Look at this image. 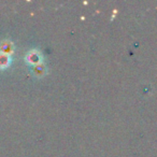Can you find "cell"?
<instances>
[{
    "label": "cell",
    "instance_id": "cell-1",
    "mask_svg": "<svg viewBox=\"0 0 157 157\" xmlns=\"http://www.w3.org/2000/svg\"><path fill=\"white\" fill-rule=\"evenodd\" d=\"M9 63H10V58L8 57V55L1 53L0 54V67H6V66L9 65Z\"/></svg>",
    "mask_w": 157,
    "mask_h": 157
}]
</instances>
